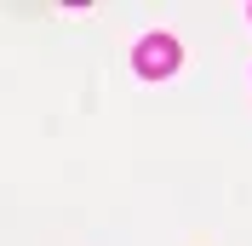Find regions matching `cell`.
<instances>
[{
	"label": "cell",
	"mask_w": 252,
	"mask_h": 246,
	"mask_svg": "<svg viewBox=\"0 0 252 246\" xmlns=\"http://www.w3.org/2000/svg\"><path fill=\"white\" fill-rule=\"evenodd\" d=\"M178 34H143L138 40V52H132V63H138V75L143 80H160V75H172L178 69Z\"/></svg>",
	"instance_id": "1"
}]
</instances>
